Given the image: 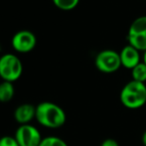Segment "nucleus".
Wrapping results in <instances>:
<instances>
[{"label": "nucleus", "mask_w": 146, "mask_h": 146, "mask_svg": "<svg viewBox=\"0 0 146 146\" xmlns=\"http://www.w3.org/2000/svg\"><path fill=\"white\" fill-rule=\"evenodd\" d=\"M36 119L42 126L56 129L65 124L67 115L65 110L57 104L43 102L36 106Z\"/></svg>", "instance_id": "obj_1"}, {"label": "nucleus", "mask_w": 146, "mask_h": 146, "mask_svg": "<svg viewBox=\"0 0 146 146\" xmlns=\"http://www.w3.org/2000/svg\"><path fill=\"white\" fill-rule=\"evenodd\" d=\"M120 102L128 110H138L146 104V85L131 80L120 92Z\"/></svg>", "instance_id": "obj_2"}, {"label": "nucleus", "mask_w": 146, "mask_h": 146, "mask_svg": "<svg viewBox=\"0 0 146 146\" xmlns=\"http://www.w3.org/2000/svg\"><path fill=\"white\" fill-rule=\"evenodd\" d=\"M23 73V64L16 55L7 53L0 57V78L2 81L14 83Z\"/></svg>", "instance_id": "obj_3"}, {"label": "nucleus", "mask_w": 146, "mask_h": 146, "mask_svg": "<svg viewBox=\"0 0 146 146\" xmlns=\"http://www.w3.org/2000/svg\"><path fill=\"white\" fill-rule=\"evenodd\" d=\"M128 44L140 52L146 51V15L132 21L127 32Z\"/></svg>", "instance_id": "obj_4"}, {"label": "nucleus", "mask_w": 146, "mask_h": 146, "mask_svg": "<svg viewBox=\"0 0 146 146\" xmlns=\"http://www.w3.org/2000/svg\"><path fill=\"white\" fill-rule=\"evenodd\" d=\"M94 66L100 72L104 74L115 73L120 69L121 61L119 53L113 50H102L96 56Z\"/></svg>", "instance_id": "obj_5"}, {"label": "nucleus", "mask_w": 146, "mask_h": 146, "mask_svg": "<svg viewBox=\"0 0 146 146\" xmlns=\"http://www.w3.org/2000/svg\"><path fill=\"white\" fill-rule=\"evenodd\" d=\"M14 137L20 146H39L43 139L38 128L31 123L19 125Z\"/></svg>", "instance_id": "obj_6"}, {"label": "nucleus", "mask_w": 146, "mask_h": 146, "mask_svg": "<svg viewBox=\"0 0 146 146\" xmlns=\"http://www.w3.org/2000/svg\"><path fill=\"white\" fill-rule=\"evenodd\" d=\"M37 38L33 32L29 30H20L13 35L11 39V46L17 53L26 54L36 47Z\"/></svg>", "instance_id": "obj_7"}, {"label": "nucleus", "mask_w": 146, "mask_h": 146, "mask_svg": "<svg viewBox=\"0 0 146 146\" xmlns=\"http://www.w3.org/2000/svg\"><path fill=\"white\" fill-rule=\"evenodd\" d=\"M119 57H120L121 66L127 70H132L134 67H136L139 63H141V56L140 51L135 49L131 45L127 44L124 46L121 51L119 52Z\"/></svg>", "instance_id": "obj_8"}, {"label": "nucleus", "mask_w": 146, "mask_h": 146, "mask_svg": "<svg viewBox=\"0 0 146 146\" xmlns=\"http://www.w3.org/2000/svg\"><path fill=\"white\" fill-rule=\"evenodd\" d=\"M14 118L20 125L30 124L36 118V106L31 104H22L14 110Z\"/></svg>", "instance_id": "obj_9"}, {"label": "nucleus", "mask_w": 146, "mask_h": 146, "mask_svg": "<svg viewBox=\"0 0 146 146\" xmlns=\"http://www.w3.org/2000/svg\"><path fill=\"white\" fill-rule=\"evenodd\" d=\"M15 88L13 83L4 82L0 83V102H8L14 98Z\"/></svg>", "instance_id": "obj_10"}, {"label": "nucleus", "mask_w": 146, "mask_h": 146, "mask_svg": "<svg viewBox=\"0 0 146 146\" xmlns=\"http://www.w3.org/2000/svg\"><path fill=\"white\" fill-rule=\"evenodd\" d=\"M131 77L135 82L145 84L146 83V65L143 62L139 63L136 67L131 70Z\"/></svg>", "instance_id": "obj_11"}, {"label": "nucleus", "mask_w": 146, "mask_h": 146, "mask_svg": "<svg viewBox=\"0 0 146 146\" xmlns=\"http://www.w3.org/2000/svg\"><path fill=\"white\" fill-rule=\"evenodd\" d=\"M54 5L63 11H71L80 3V0H52Z\"/></svg>", "instance_id": "obj_12"}, {"label": "nucleus", "mask_w": 146, "mask_h": 146, "mask_svg": "<svg viewBox=\"0 0 146 146\" xmlns=\"http://www.w3.org/2000/svg\"><path fill=\"white\" fill-rule=\"evenodd\" d=\"M39 146H68L67 142L58 136H47L42 139Z\"/></svg>", "instance_id": "obj_13"}, {"label": "nucleus", "mask_w": 146, "mask_h": 146, "mask_svg": "<svg viewBox=\"0 0 146 146\" xmlns=\"http://www.w3.org/2000/svg\"><path fill=\"white\" fill-rule=\"evenodd\" d=\"M0 146H20L14 136L5 135L0 138Z\"/></svg>", "instance_id": "obj_14"}, {"label": "nucleus", "mask_w": 146, "mask_h": 146, "mask_svg": "<svg viewBox=\"0 0 146 146\" xmlns=\"http://www.w3.org/2000/svg\"><path fill=\"white\" fill-rule=\"evenodd\" d=\"M100 146H119V144L115 139L108 138V139H104V140L102 141Z\"/></svg>", "instance_id": "obj_15"}, {"label": "nucleus", "mask_w": 146, "mask_h": 146, "mask_svg": "<svg viewBox=\"0 0 146 146\" xmlns=\"http://www.w3.org/2000/svg\"><path fill=\"white\" fill-rule=\"evenodd\" d=\"M141 141H142V144L144 146H146V130L143 132L142 137H141Z\"/></svg>", "instance_id": "obj_16"}, {"label": "nucleus", "mask_w": 146, "mask_h": 146, "mask_svg": "<svg viewBox=\"0 0 146 146\" xmlns=\"http://www.w3.org/2000/svg\"><path fill=\"white\" fill-rule=\"evenodd\" d=\"M142 62L146 65V51L143 52V57H142Z\"/></svg>", "instance_id": "obj_17"}]
</instances>
